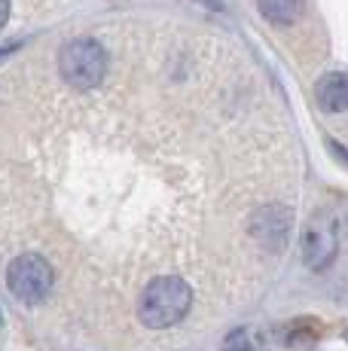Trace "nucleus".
I'll return each mask as SVG.
<instances>
[{"instance_id": "nucleus-10", "label": "nucleus", "mask_w": 348, "mask_h": 351, "mask_svg": "<svg viewBox=\"0 0 348 351\" xmlns=\"http://www.w3.org/2000/svg\"><path fill=\"white\" fill-rule=\"evenodd\" d=\"M6 19H10V0H0V28L6 25Z\"/></svg>"}, {"instance_id": "nucleus-12", "label": "nucleus", "mask_w": 348, "mask_h": 351, "mask_svg": "<svg viewBox=\"0 0 348 351\" xmlns=\"http://www.w3.org/2000/svg\"><path fill=\"white\" fill-rule=\"evenodd\" d=\"M3 52H6V49H0V56H3Z\"/></svg>"}, {"instance_id": "nucleus-8", "label": "nucleus", "mask_w": 348, "mask_h": 351, "mask_svg": "<svg viewBox=\"0 0 348 351\" xmlns=\"http://www.w3.org/2000/svg\"><path fill=\"white\" fill-rule=\"evenodd\" d=\"M260 16L272 25H293L303 16V0H257Z\"/></svg>"}, {"instance_id": "nucleus-7", "label": "nucleus", "mask_w": 348, "mask_h": 351, "mask_svg": "<svg viewBox=\"0 0 348 351\" xmlns=\"http://www.w3.org/2000/svg\"><path fill=\"white\" fill-rule=\"evenodd\" d=\"M318 339V327L312 321H287L278 327V342L290 351H312Z\"/></svg>"}, {"instance_id": "nucleus-3", "label": "nucleus", "mask_w": 348, "mask_h": 351, "mask_svg": "<svg viewBox=\"0 0 348 351\" xmlns=\"http://www.w3.org/2000/svg\"><path fill=\"white\" fill-rule=\"evenodd\" d=\"M6 287L22 306H40L55 287V269L40 254H18L6 269Z\"/></svg>"}, {"instance_id": "nucleus-1", "label": "nucleus", "mask_w": 348, "mask_h": 351, "mask_svg": "<svg viewBox=\"0 0 348 351\" xmlns=\"http://www.w3.org/2000/svg\"><path fill=\"white\" fill-rule=\"evenodd\" d=\"M192 308V287L177 275H159L140 290L138 321L147 330L177 327Z\"/></svg>"}, {"instance_id": "nucleus-5", "label": "nucleus", "mask_w": 348, "mask_h": 351, "mask_svg": "<svg viewBox=\"0 0 348 351\" xmlns=\"http://www.w3.org/2000/svg\"><path fill=\"white\" fill-rule=\"evenodd\" d=\"M290 226H293V214L287 205H263L253 211L251 217V235L266 247V251L278 254L287 247L290 239Z\"/></svg>"}, {"instance_id": "nucleus-6", "label": "nucleus", "mask_w": 348, "mask_h": 351, "mask_svg": "<svg viewBox=\"0 0 348 351\" xmlns=\"http://www.w3.org/2000/svg\"><path fill=\"white\" fill-rule=\"evenodd\" d=\"M314 101L324 113H345L348 110V73L333 71L324 73L314 86Z\"/></svg>"}, {"instance_id": "nucleus-2", "label": "nucleus", "mask_w": 348, "mask_h": 351, "mask_svg": "<svg viewBox=\"0 0 348 351\" xmlns=\"http://www.w3.org/2000/svg\"><path fill=\"white\" fill-rule=\"evenodd\" d=\"M58 67H62V80L73 89L86 92L101 86L107 73V52L98 40L92 37H73L62 46L58 56Z\"/></svg>"}, {"instance_id": "nucleus-9", "label": "nucleus", "mask_w": 348, "mask_h": 351, "mask_svg": "<svg viewBox=\"0 0 348 351\" xmlns=\"http://www.w3.org/2000/svg\"><path fill=\"white\" fill-rule=\"evenodd\" d=\"M266 336L260 327H238L223 339V351H263Z\"/></svg>"}, {"instance_id": "nucleus-4", "label": "nucleus", "mask_w": 348, "mask_h": 351, "mask_svg": "<svg viewBox=\"0 0 348 351\" xmlns=\"http://www.w3.org/2000/svg\"><path fill=\"white\" fill-rule=\"evenodd\" d=\"M339 251V229L330 214H314L303 232V263L312 272H324Z\"/></svg>"}, {"instance_id": "nucleus-11", "label": "nucleus", "mask_w": 348, "mask_h": 351, "mask_svg": "<svg viewBox=\"0 0 348 351\" xmlns=\"http://www.w3.org/2000/svg\"><path fill=\"white\" fill-rule=\"evenodd\" d=\"M345 342H348V330H345Z\"/></svg>"}]
</instances>
